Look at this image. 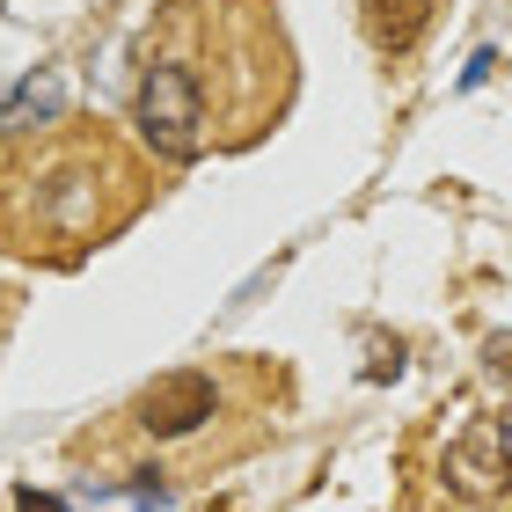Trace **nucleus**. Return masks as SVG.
Returning a JSON list of instances; mask_svg holds the SVG:
<instances>
[{"label": "nucleus", "instance_id": "1", "mask_svg": "<svg viewBox=\"0 0 512 512\" xmlns=\"http://www.w3.org/2000/svg\"><path fill=\"white\" fill-rule=\"evenodd\" d=\"M132 125H139V139H147V154L176 161V169L198 161L205 154V81L183 59H154L147 74H139Z\"/></svg>", "mask_w": 512, "mask_h": 512}, {"label": "nucleus", "instance_id": "2", "mask_svg": "<svg viewBox=\"0 0 512 512\" xmlns=\"http://www.w3.org/2000/svg\"><path fill=\"white\" fill-rule=\"evenodd\" d=\"M103 154H59V161H44V176H37V227L44 235H66V242H88V235H103Z\"/></svg>", "mask_w": 512, "mask_h": 512}, {"label": "nucleus", "instance_id": "3", "mask_svg": "<svg viewBox=\"0 0 512 512\" xmlns=\"http://www.w3.org/2000/svg\"><path fill=\"white\" fill-rule=\"evenodd\" d=\"M213 410H220V381L198 374V366H183V374H161L154 388H139L132 425L147 439H191L198 425H213Z\"/></svg>", "mask_w": 512, "mask_h": 512}, {"label": "nucleus", "instance_id": "4", "mask_svg": "<svg viewBox=\"0 0 512 512\" xmlns=\"http://www.w3.org/2000/svg\"><path fill=\"white\" fill-rule=\"evenodd\" d=\"M447 483L461 498H491L498 483H512V447H505L498 417H476V425L447 447Z\"/></svg>", "mask_w": 512, "mask_h": 512}, {"label": "nucleus", "instance_id": "5", "mask_svg": "<svg viewBox=\"0 0 512 512\" xmlns=\"http://www.w3.org/2000/svg\"><path fill=\"white\" fill-rule=\"evenodd\" d=\"M425 0H366V37L381 44V52H410L417 30H425Z\"/></svg>", "mask_w": 512, "mask_h": 512}, {"label": "nucleus", "instance_id": "6", "mask_svg": "<svg viewBox=\"0 0 512 512\" xmlns=\"http://www.w3.org/2000/svg\"><path fill=\"white\" fill-rule=\"evenodd\" d=\"M483 359H491V374H512V337H491V352H483Z\"/></svg>", "mask_w": 512, "mask_h": 512}, {"label": "nucleus", "instance_id": "7", "mask_svg": "<svg viewBox=\"0 0 512 512\" xmlns=\"http://www.w3.org/2000/svg\"><path fill=\"white\" fill-rule=\"evenodd\" d=\"M15 512H66L59 498H37V491H15Z\"/></svg>", "mask_w": 512, "mask_h": 512}]
</instances>
